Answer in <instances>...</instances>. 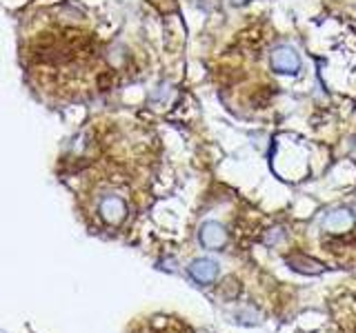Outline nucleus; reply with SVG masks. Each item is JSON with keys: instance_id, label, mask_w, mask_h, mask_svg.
Masks as SVG:
<instances>
[{"instance_id": "obj_1", "label": "nucleus", "mask_w": 356, "mask_h": 333, "mask_svg": "<svg viewBox=\"0 0 356 333\" xmlns=\"http://www.w3.org/2000/svg\"><path fill=\"white\" fill-rule=\"evenodd\" d=\"M270 67L281 76H296L300 71V56L292 47L281 44L270 53Z\"/></svg>"}, {"instance_id": "obj_2", "label": "nucleus", "mask_w": 356, "mask_h": 333, "mask_svg": "<svg viewBox=\"0 0 356 333\" xmlns=\"http://www.w3.org/2000/svg\"><path fill=\"white\" fill-rule=\"evenodd\" d=\"M198 240L205 249H220V247H225V242H227V231L222 225H218V222L207 220L198 231Z\"/></svg>"}, {"instance_id": "obj_3", "label": "nucleus", "mask_w": 356, "mask_h": 333, "mask_svg": "<svg viewBox=\"0 0 356 333\" xmlns=\"http://www.w3.org/2000/svg\"><path fill=\"white\" fill-rule=\"evenodd\" d=\"M352 222H354V216L350 209H334L327 214V218L323 220V227L330 233H343V231H350Z\"/></svg>"}, {"instance_id": "obj_4", "label": "nucleus", "mask_w": 356, "mask_h": 333, "mask_svg": "<svg viewBox=\"0 0 356 333\" xmlns=\"http://www.w3.org/2000/svg\"><path fill=\"white\" fill-rule=\"evenodd\" d=\"M189 273L196 282L200 284H209L216 280V273H218V266L214 260H207V258H200V260H194L192 266H189Z\"/></svg>"}, {"instance_id": "obj_5", "label": "nucleus", "mask_w": 356, "mask_h": 333, "mask_svg": "<svg viewBox=\"0 0 356 333\" xmlns=\"http://www.w3.org/2000/svg\"><path fill=\"white\" fill-rule=\"evenodd\" d=\"M100 214H103V218H105L107 222H111V225H116V222H120L122 218H125L127 209H125V203H122L120 198L109 196V198L103 200V203H100Z\"/></svg>"}, {"instance_id": "obj_6", "label": "nucleus", "mask_w": 356, "mask_h": 333, "mask_svg": "<svg viewBox=\"0 0 356 333\" xmlns=\"http://www.w3.org/2000/svg\"><path fill=\"white\" fill-rule=\"evenodd\" d=\"M287 264L292 266V269L300 271V273H309V275H314V273H321L323 271V264L316 262V260H312V258H305V255H289L287 258Z\"/></svg>"}, {"instance_id": "obj_7", "label": "nucleus", "mask_w": 356, "mask_h": 333, "mask_svg": "<svg viewBox=\"0 0 356 333\" xmlns=\"http://www.w3.org/2000/svg\"><path fill=\"white\" fill-rule=\"evenodd\" d=\"M234 5H243V3H248V0H232Z\"/></svg>"}, {"instance_id": "obj_8", "label": "nucleus", "mask_w": 356, "mask_h": 333, "mask_svg": "<svg viewBox=\"0 0 356 333\" xmlns=\"http://www.w3.org/2000/svg\"><path fill=\"white\" fill-rule=\"evenodd\" d=\"M352 216H354V220H356V205L352 207Z\"/></svg>"}]
</instances>
